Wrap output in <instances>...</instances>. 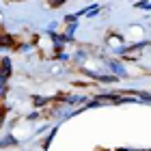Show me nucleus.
Returning <instances> with one entry per match:
<instances>
[{"instance_id": "obj_1", "label": "nucleus", "mask_w": 151, "mask_h": 151, "mask_svg": "<svg viewBox=\"0 0 151 151\" xmlns=\"http://www.w3.org/2000/svg\"><path fill=\"white\" fill-rule=\"evenodd\" d=\"M0 43H2V45H9L11 39H9V37H0Z\"/></svg>"}]
</instances>
